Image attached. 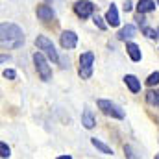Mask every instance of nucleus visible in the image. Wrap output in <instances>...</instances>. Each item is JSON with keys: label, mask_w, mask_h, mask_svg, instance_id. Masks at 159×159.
I'll list each match as a JSON object with an SVG mask.
<instances>
[{"label": "nucleus", "mask_w": 159, "mask_h": 159, "mask_svg": "<svg viewBox=\"0 0 159 159\" xmlns=\"http://www.w3.org/2000/svg\"><path fill=\"white\" fill-rule=\"evenodd\" d=\"M0 152H2L0 156H2L4 159H6V157H9V146H7L6 143H2V144H0Z\"/></svg>", "instance_id": "obj_18"}, {"label": "nucleus", "mask_w": 159, "mask_h": 159, "mask_svg": "<svg viewBox=\"0 0 159 159\" xmlns=\"http://www.w3.org/2000/svg\"><path fill=\"white\" fill-rule=\"evenodd\" d=\"M35 44H37L39 50H43V54H46V57H48L50 61L56 63V61L59 59V56H57V52H56L52 41L48 39V37H44V35H37V37H35Z\"/></svg>", "instance_id": "obj_3"}, {"label": "nucleus", "mask_w": 159, "mask_h": 159, "mask_svg": "<svg viewBox=\"0 0 159 159\" xmlns=\"http://www.w3.org/2000/svg\"><path fill=\"white\" fill-rule=\"evenodd\" d=\"M106 20H107V24H109V26H119V24H120L119 11H117L115 4H111V7L107 9V13H106Z\"/></svg>", "instance_id": "obj_8"}, {"label": "nucleus", "mask_w": 159, "mask_h": 159, "mask_svg": "<svg viewBox=\"0 0 159 159\" xmlns=\"http://www.w3.org/2000/svg\"><path fill=\"white\" fill-rule=\"evenodd\" d=\"M126 50H128V54H129V57L133 61H141V50H139V46L135 43H128L126 44Z\"/></svg>", "instance_id": "obj_13"}, {"label": "nucleus", "mask_w": 159, "mask_h": 159, "mask_svg": "<svg viewBox=\"0 0 159 159\" xmlns=\"http://www.w3.org/2000/svg\"><path fill=\"white\" fill-rule=\"evenodd\" d=\"M57 159H72V157H70V156H59Z\"/></svg>", "instance_id": "obj_24"}, {"label": "nucleus", "mask_w": 159, "mask_h": 159, "mask_svg": "<svg viewBox=\"0 0 159 159\" xmlns=\"http://www.w3.org/2000/svg\"><path fill=\"white\" fill-rule=\"evenodd\" d=\"M144 34H146V35H148L150 39H156V37H159L156 30H152V28H146V26H144Z\"/></svg>", "instance_id": "obj_20"}, {"label": "nucleus", "mask_w": 159, "mask_h": 159, "mask_svg": "<svg viewBox=\"0 0 159 159\" xmlns=\"http://www.w3.org/2000/svg\"><path fill=\"white\" fill-rule=\"evenodd\" d=\"M135 32H137V30H135V26H133V24H126V26L119 32V39L120 41L129 39V37H133V35H135Z\"/></svg>", "instance_id": "obj_12"}, {"label": "nucleus", "mask_w": 159, "mask_h": 159, "mask_svg": "<svg viewBox=\"0 0 159 159\" xmlns=\"http://www.w3.org/2000/svg\"><path fill=\"white\" fill-rule=\"evenodd\" d=\"M157 4H159V0H157Z\"/></svg>", "instance_id": "obj_26"}, {"label": "nucleus", "mask_w": 159, "mask_h": 159, "mask_svg": "<svg viewBox=\"0 0 159 159\" xmlns=\"http://www.w3.org/2000/svg\"><path fill=\"white\" fill-rule=\"evenodd\" d=\"M81 124H83L87 129H93V128H94L96 122H94V117H93V113H91L89 109L83 111V115H81Z\"/></svg>", "instance_id": "obj_14"}, {"label": "nucleus", "mask_w": 159, "mask_h": 159, "mask_svg": "<svg viewBox=\"0 0 159 159\" xmlns=\"http://www.w3.org/2000/svg\"><path fill=\"white\" fill-rule=\"evenodd\" d=\"M124 81H126V85L129 87L131 93H139V91H141V81L135 78L133 74H126V76H124Z\"/></svg>", "instance_id": "obj_9"}, {"label": "nucleus", "mask_w": 159, "mask_h": 159, "mask_svg": "<svg viewBox=\"0 0 159 159\" xmlns=\"http://www.w3.org/2000/svg\"><path fill=\"white\" fill-rule=\"evenodd\" d=\"M146 83H148L150 87L157 85V83H159V72H154V74H150V76H148V80H146Z\"/></svg>", "instance_id": "obj_17"}, {"label": "nucleus", "mask_w": 159, "mask_h": 159, "mask_svg": "<svg viewBox=\"0 0 159 159\" xmlns=\"http://www.w3.org/2000/svg\"><path fill=\"white\" fill-rule=\"evenodd\" d=\"M94 24H96L100 30H106V22H104V19H102V17H98V15L94 17Z\"/></svg>", "instance_id": "obj_19"}, {"label": "nucleus", "mask_w": 159, "mask_h": 159, "mask_svg": "<svg viewBox=\"0 0 159 159\" xmlns=\"http://www.w3.org/2000/svg\"><path fill=\"white\" fill-rule=\"evenodd\" d=\"M157 35H159V30H157Z\"/></svg>", "instance_id": "obj_25"}, {"label": "nucleus", "mask_w": 159, "mask_h": 159, "mask_svg": "<svg viewBox=\"0 0 159 159\" xmlns=\"http://www.w3.org/2000/svg\"><path fill=\"white\" fill-rule=\"evenodd\" d=\"M74 11H76V15L78 17H81V19H87L93 11H94V6L91 4V2H76L74 4Z\"/></svg>", "instance_id": "obj_6"}, {"label": "nucleus", "mask_w": 159, "mask_h": 159, "mask_svg": "<svg viewBox=\"0 0 159 159\" xmlns=\"http://www.w3.org/2000/svg\"><path fill=\"white\" fill-rule=\"evenodd\" d=\"M78 44V35L74 32H63L61 34V46L63 48H74Z\"/></svg>", "instance_id": "obj_7"}, {"label": "nucleus", "mask_w": 159, "mask_h": 159, "mask_svg": "<svg viewBox=\"0 0 159 159\" xmlns=\"http://www.w3.org/2000/svg\"><path fill=\"white\" fill-rule=\"evenodd\" d=\"M131 7H133V6H131V2H129V0H126V2H124V11H129Z\"/></svg>", "instance_id": "obj_23"}, {"label": "nucleus", "mask_w": 159, "mask_h": 159, "mask_svg": "<svg viewBox=\"0 0 159 159\" xmlns=\"http://www.w3.org/2000/svg\"><path fill=\"white\" fill-rule=\"evenodd\" d=\"M156 9V2L154 0H139L137 4V11L139 13H148V11H154Z\"/></svg>", "instance_id": "obj_10"}, {"label": "nucleus", "mask_w": 159, "mask_h": 159, "mask_svg": "<svg viewBox=\"0 0 159 159\" xmlns=\"http://www.w3.org/2000/svg\"><path fill=\"white\" fill-rule=\"evenodd\" d=\"M4 78L15 80V78H17V72H15V70H11V69H6V70H4Z\"/></svg>", "instance_id": "obj_21"}, {"label": "nucleus", "mask_w": 159, "mask_h": 159, "mask_svg": "<svg viewBox=\"0 0 159 159\" xmlns=\"http://www.w3.org/2000/svg\"><path fill=\"white\" fill-rule=\"evenodd\" d=\"M146 100L150 104H154V106H159V91H150L146 94Z\"/></svg>", "instance_id": "obj_16"}, {"label": "nucleus", "mask_w": 159, "mask_h": 159, "mask_svg": "<svg viewBox=\"0 0 159 159\" xmlns=\"http://www.w3.org/2000/svg\"><path fill=\"white\" fill-rule=\"evenodd\" d=\"M96 104H98V109H102V113H106L109 117H115V119H124V111L117 104H113L109 100H104V98H100Z\"/></svg>", "instance_id": "obj_5"}, {"label": "nucleus", "mask_w": 159, "mask_h": 159, "mask_svg": "<svg viewBox=\"0 0 159 159\" xmlns=\"http://www.w3.org/2000/svg\"><path fill=\"white\" fill-rule=\"evenodd\" d=\"M0 41H2V48H19V46L24 44V34L17 24L2 22V26H0Z\"/></svg>", "instance_id": "obj_1"}, {"label": "nucleus", "mask_w": 159, "mask_h": 159, "mask_svg": "<svg viewBox=\"0 0 159 159\" xmlns=\"http://www.w3.org/2000/svg\"><path fill=\"white\" fill-rule=\"evenodd\" d=\"M34 63H35V69L39 72V76L43 81H50L52 80V69L46 61V57L43 56V52H35L34 54Z\"/></svg>", "instance_id": "obj_2"}, {"label": "nucleus", "mask_w": 159, "mask_h": 159, "mask_svg": "<svg viewBox=\"0 0 159 159\" xmlns=\"http://www.w3.org/2000/svg\"><path fill=\"white\" fill-rule=\"evenodd\" d=\"M124 152H126L128 159H135V156H133V150H131V146H124Z\"/></svg>", "instance_id": "obj_22"}, {"label": "nucleus", "mask_w": 159, "mask_h": 159, "mask_svg": "<svg viewBox=\"0 0 159 159\" xmlns=\"http://www.w3.org/2000/svg\"><path fill=\"white\" fill-rule=\"evenodd\" d=\"M93 61H94V54L93 52H85L80 56V76L81 78H91L93 74Z\"/></svg>", "instance_id": "obj_4"}, {"label": "nucleus", "mask_w": 159, "mask_h": 159, "mask_svg": "<svg viewBox=\"0 0 159 159\" xmlns=\"http://www.w3.org/2000/svg\"><path fill=\"white\" fill-rule=\"evenodd\" d=\"M91 143H93V146H96V148H98L102 154H107V156H111V154H113V150H111L107 144H104L102 141H98L96 137H93V139H91Z\"/></svg>", "instance_id": "obj_15"}, {"label": "nucleus", "mask_w": 159, "mask_h": 159, "mask_svg": "<svg viewBox=\"0 0 159 159\" xmlns=\"http://www.w3.org/2000/svg\"><path fill=\"white\" fill-rule=\"evenodd\" d=\"M37 17H39L41 20H50L52 17H54V11H52V7L50 6H39L37 7Z\"/></svg>", "instance_id": "obj_11"}]
</instances>
